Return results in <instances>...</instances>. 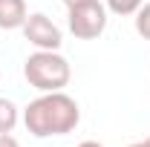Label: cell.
<instances>
[{"mask_svg":"<svg viewBox=\"0 0 150 147\" xmlns=\"http://www.w3.org/2000/svg\"><path fill=\"white\" fill-rule=\"evenodd\" d=\"M81 121V110L72 95L64 90L58 92H43L40 98L29 101L23 110V124L35 139H49V136H67L72 133Z\"/></svg>","mask_w":150,"mask_h":147,"instance_id":"obj_1","label":"cell"},{"mask_svg":"<svg viewBox=\"0 0 150 147\" xmlns=\"http://www.w3.org/2000/svg\"><path fill=\"white\" fill-rule=\"evenodd\" d=\"M23 78L29 81V87H35L40 92H58L69 84L72 69H69V61L64 55H58L52 49H38L26 58Z\"/></svg>","mask_w":150,"mask_h":147,"instance_id":"obj_2","label":"cell"},{"mask_svg":"<svg viewBox=\"0 0 150 147\" xmlns=\"http://www.w3.org/2000/svg\"><path fill=\"white\" fill-rule=\"evenodd\" d=\"M69 32L78 40H95L107 29V9L93 0V3H84V6H72L69 9Z\"/></svg>","mask_w":150,"mask_h":147,"instance_id":"obj_3","label":"cell"},{"mask_svg":"<svg viewBox=\"0 0 150 147\" xmlns=\"http://www.w3.org/2000/svg\"><path fill=\"white\" fill-rule=\"evenodd\" d=\"M23 35H26V40H29L32 46H38V49H52V52H58L61 43H64L61 29H58L43 12H35V15L26 18V23H23Z\"/></svg>","mask_w":150,"mask_h":147,"instance_id":"obj_4","label":"cell"},{"mask_svg":"<svg viewBox=\"0 0 150 147\" xmlns=\"http://www.w3.org/2000/svg\"><path fill=\"white\" fill-rule=\"evenodd\" d=\"M29 18L23 0H0V29H23Z\"/></svg>","mask_w":150,"mask_h":147,"instance_id":"obj_5","label":"cell"},{"mask_svg":"<svg viewBox=\"0 0 150 147\" xmlns=\"http://www.w3.org/2000/svg\"><path fill=\"white\" fill-rule=\"evenodd\" d=\"M20 112L15 107V101H9V98H0V133H12L15 124H18Z\"/></svg>","mask_w":150,"mask_h":147,"instance_id":"obj_6","label":"cell"},{"mask_svg":"<svg viewBox=\"0 0 150 147\" xmlns=\"http://www.w3.org/2000/svg\"><path fill=\"white\" fill-rule=\"evenodd\" d=\"M107 9L118 18H127V15H136L142 9V0H107Z\"/></svg>","mask_w":150,"mask_h":147,"instance_id":"obj_7","label":"cell"},{"mask_svg":"<svg viewBox=\"0 0 150 147\" xmlns=\"http://www.w3.org/2000/svg\"><path fill=\"white\" fill-rule=\"evenodd\" d=\"M136 32L150 40V3H142V9L136 12Z\"/></svg>","mask_w":150,"mask_h":147,"instance_id":"obj_8","label":"cell"},{"mask_svg":"<svg viewBox=\"0 0 150 147\" xmlns=\"http://www.w3.org/2000/svg\"><path fill=\"white\" fill-rule=\"evenodd\" d=\"M0 147H20V141L12 133H0Z\"/></svg>","mask_w":150,"mask_h":147,"instance_id":"obj_9","label":"cell"},{"mask_svg":"<svg viewBox=\"0 0 150 147\" xmlns=\"http://www.w3.org/2000/svg\"><path fill=\"white\" fill-rule=\"evenodd\" d=\"M84 3H93V0H64L67 9H72V6H84Z\"/></svg>","mask_w":150,"mask_h":147,"instance_id":"obj_10","label":"cell"},{"mask_svg":"<svg viewBox=\"0 0 150 147\" xmlns=\"http://www.w3.org/2000/svg\"><path fill=\"white\" fill-rule=\"evenodd\" d=\"M130 147H150V136H147V139H142V141H136V144H130Z\"/></svg>","mask_w":150,"mask_h":147,"instance_id":"obj_11","label":"cell"},{"mask_svg":"<svg viewBox=\"0 0 150 147\" xmlns=\"http://www.w3.org/2000/svg\"><path fill=\"white\" fill-rule=\"evenodd\" d=\"M75 147H101L98 141H81V144H75Z\"/></svg>","mask_w":150,"mask_h":147,"instance_id":"obj_12","label":"cell"}]
</instances>
